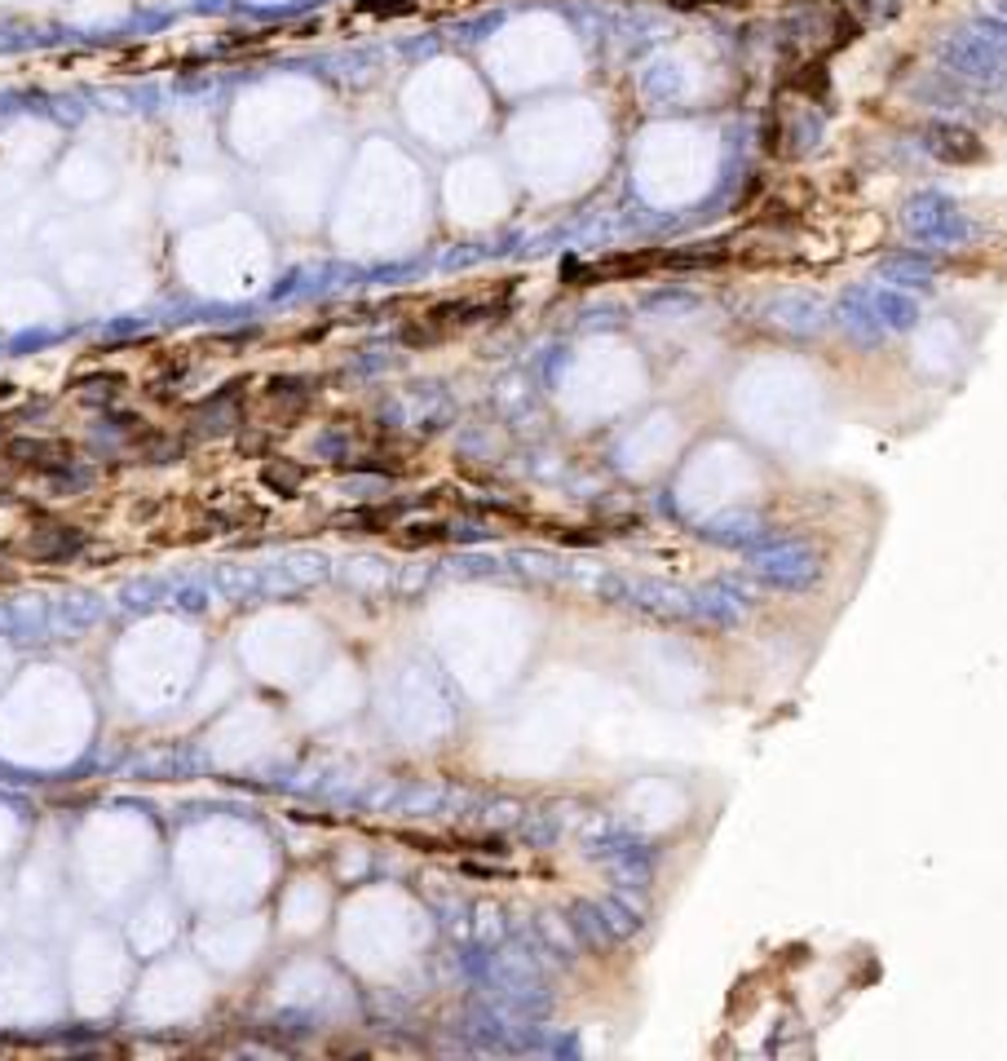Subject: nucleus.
Here are the masks:
<instances>
[{
  "instance_id": "nucleus-4",
  "label": "nucleus",
  "mask_w": 1007,
  "mask_h": 1061,
  "mask_svg": "<svg viewBox=\"0 0 1007 1061\" xmlns=\"http://www.w3.org/2000/svg\"><path fill=\"white\" fill-rule=\"evenodd\" d=\"M415 10V0H367L363 5V14H372V19H394V14H411Z\"/></svg>"
},
{
  "instance_id": "nucleus-3",
  "label": "nucleus",
  "mask_w": 1007,
  "mask_h": 1061,
  "mask_svg": "<svg viewBox=\"0 0 1007 1061\" xmlns=\"http://www.w3.org/2000/svg\"><path fill=\"white\" fill-rule=\"evenodd\" d=\"M437 540H446V526H433V522L407 526V536H398L402 549H420V545H437Z\"/></svg>"
},
{
  "instance_id": "nucleus-1",
  "label": "nucleus",
  "mask_w": 1007,
  "mask_h": 1061,
  "mask_svg": "<svg viewBox=\"0 0 1007 1061\" xmlns=\"http://www.w3.org/2000/svg\"><path fill=\"white\" fill-rule=\"evenodd\" d=\"M928 151L941 164H981L985 160V142L972 129H959V125H933L928 129Z\"/></svg>"
},
{
  "instance_id": "nucleus-6",
  "label": "nucleus",
  "mask_w": 1007,
  "mask_h": 1061,
  "mask_svg": "<svg viewBox=\"0 0 1007 1061\" xmlns=\"http://www.w3.org/2000/svg\"><path fill=\"white\" fill-rule=\"evenodd\" d=\"M703 5H751V0H703Z\"/></svg>"
},
{
  "instance_id": "nucleus-2",
  "label": "nucleus",
  "mask_w": 1007,
  "mask_h": 1061,
  "mask_svg": "<svg viewBox=\"0 0 1007 1061\" xmlns=\"http://www.w3.org/2000/svg\"><path fill=\"white\" fill-rule=\"evenodd\" d=\"M796 93H809V97H818V102H831V89H827V62H822V58L809 62V67L796 75Z\"/></svg>"
},
{
  "instance_id": "nucleus-5",
  "label": "nucleus",
  "mask_w": 1007,
  "mask_h": 1061,
  "mask_svg": "<svg viewBox=\"0 0 1007 1061\" xmlns=\"http://www.w3.org/2000/svg\"><path fill=\"white\" fill-rule=\"evenodd\" d=\"M857 32H862V27H857V23L848 19V14H840V27H835V45H831V49H844V45H853V40H857Z\"/></svg>"
}]
</instances>
